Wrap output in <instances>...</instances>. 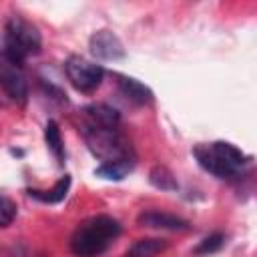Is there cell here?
<instances>
[{
    "mask_svg": "<svg viewBox=\"0 0 257 257\" xmlns=\"http://www.w3.org/2000/svg\"><path fill=\"white\" fill-rule=\"evenodd\" d=\"M120 231V223L108 215L90 217L74 229L70 237V251L76 257H98L112 245Z\"/></svg>",
    "mask_w": 257,
    "mask_h": 257,
    "instance_id": "obj_1",
    "label": "cell"
},
{
    "mask_svg": "<svg viewBox=\"0 0 257 257\" xmlns=\"http://www.w3.org/2000/svg\"><path fill=\"white\" fill-rule=\"evenodd\" d=\"M82 137L88 151L104 163H135V151L120 126H102V124H82Z\"/></svg>",
    "mask_w": 257,
    "mask_h": 257,
    "instance_id": "obj_2",
    "label": "cell"
},
{
    "mask_svg": "<svg viewBox=\"0 0 257 257\" xmlns=\"http://www.w3.org/2000/svg\"><path fill=\"white\" fill-rule=\"evenodd\" d=\"M197 163L211 175L219 179L237 177L247 165V155L231 143L215 141L211 145H199L193 151Z\"/></svg>",
    "mask_w": 257,
    "mask_h": 257,
    "instance_id": "obj_3",
    "label": "cell"
},
{
    "mask_svg": "<svg viewBox=\"0 0 257 257\" xmlns=\"http://www.w3.org/2000/svg\"><path fill=\"white\" fill-rule=\"evenodd\" d=\"M4 42H6V54L16 60L18 64H22L28 56H34L40 52L42 46V38L36 26H32L28 20L14 16L6 22V34H4Z\"/></svg>",
    "mask_w": 257,
    "mask_h": 257,
    "instance_id": "obj_4",
    "label": "cell"
},
{
    "mask_svg": "<svg viewBox=\"0 0 257 257\" xmlns=\"http://www.w3.org/2000/svg\"><path fill=\"white\" fill-rule=\"evenodd\" d=\"M64 72L70 80V84L80 92H92L100 86L104 78V68L100 64H94L82 56H70L64 62Z\"/></svg>",
    "mask_w": 257,
    "mask_h": 257,
    "instance_id": "obj_5",
    "label": "cell"
},
{
    "mask_svg": "<svg viewBox=\"0 0 257 257\" xmlns=\"http://www.w3.org/2000/svg\"><path fill=\"white\" fill-rule=\"evenodd\" d=\"M0 88L14 102H26L28 98V82L22 72V66L12 60L6 52H0Z\"/></svg>",
    "mask_w": 257,
    "mask_h": 257,
    "instance_id": "obj_6",
    "label": "cell"
},
{
    "mask_svg": "<svg viewBox=\"0 0 257 257\" xmlns=\"http://www.w3.org/2000/svg\"><path fill=\"white\" fill-rule=\"evenodd\" d=\"M90 54L100 60H118L124 56V46L116 34L110 30H98L88 40Z\"/></svg>",
    "mask_w": 257,
    "mask_h": 257,
    "instance_id": "obj_7",
    "label": "cell"
},
{
    "mask_svg": "<svg viewBox=\"0 0 257 257\" xmlns=\"http://www.w3.org/2000/svg\"><path fill=\"white\" fill-rule=\"evenodd\" d=\"M139 223L145 227H153V229H169V231H185L189 229V221L165 213V211H145L139 215Z\"/></svg>",
    "mask_w": 257,
    "mask_h": 257,
    "instance_id": "obj_8",
    "label": "cell"
},
{
    "mask_svg": "<svg viewBox=\"0 0 257 257\" xmlns=\"http://www.w3.org/2000/svg\"><path fill=\"white\" fill-rule=\"evenodd\" d=\"M116 78V84H118V90L124 98H128L131 102L135 104H149L153 102V90L139 82L137 78H131V76H122V74H114Z\"/></svg>",
    "mask_w": 257,
    "mask_h": 257,
    "instance_id": "obj_9",
    "label": "cell"
},
{
    "mask_svg": "<svg viewBox=\"0 0 257 257\" xmlns=\"http://www.w3.org/2000/svg\"><path fill=\"white\" fill-rule=\"evenodd\" d=\"M84 122L90 124H102V126H120V114L116 108L104 104V102H96V104H88L82 110Z\"/></svg>",
    "mask_w": 257,
    "mask_h": 257,
    "instance_id": "obj_10",
    "label": "cell"
},
{
    "mask_svg": "<svg viewBox=\"0 0 257 257\" xmlns=\"http://www.w3.org/2000/svg\"><path fill=\"white\" fill-rule=\"evenodd\" d=\"M165 247L167 243L163 239L147 237V239H139L137 243H133L122 257H157L159 253L165 251Z\"/></svg>",
    "mask_w": 257,
    "mask_h": 257,
    "instance_id": "obj_11",
    "label": "cell"
},
{
    "mask_svg": "<svg viewBox=\"0 0 257 257\" xmlns=\"http://www.w3.org/2000/svg\"><path fill=\"white\" fill-rule=\"evenodd\" d=\"M68 187H70V175H64L50 191L30 189L28 195L34 197V199H38V201H42V203H60V201L66 197V193H68Z\"/></svg>",
    "mask_w": 257,
    "mask_h": 257,
    "instance_id": "obj_12",
    "label": "cell"
},
{
    "mask_svg": "<svg viewBox=\"0 0 257 257\" xmlns=\"http://www.w3.org/2000/svg\"><path fill=\"white\" fill-rule=\"evenodd\" d=\"M44 141L50 149V153L56 157V161L62 165L64 163V145H62V137H60V128L54 120H48L44 126Z\"/></svg>",
    "mask_w": 257,
    "mask_h": 257,
    "instance_id": "obj_13",
    "label": "cell"
},
{
    "mask_svg": "<svg viewBox=\"0 0 257 257\" xmlns=\"http://www.w3.org/2000/svg\"><path fill=\"white\" fill-rule=\"evenodd\" d=\"M149 181H151L153 187H157L161 191H177L179 189V183H177L175 175L167 167H161V165H157V167L151 169Z\"/></svg>",
    "mask_w": 257,
    "mask_h": 257,
    "instance_id": "obj_14",
    "label": "cell"
},
{
    "mask_svg": "<svg viewBox=\"0 0 257 257\" xmlns=\"http://www.w3.org/2000/svg\"><path fill=\"white\" fill-rule=\"evenodd\" d=\"M133 167H135V163H104L94 169V175L102 177L106 181H120L133 171Z\"/></svg>",
    "mask_w": 257,
    "mask_h": 257,
    "instance_id": "obj_15",
    "label": "cell"
},
{
    "mask_svg": "<svg viewBox=\"0 0 257 257\" xmlns=\"http://www.w3.org/2000/svg\"><path fill=\"white\" fill-rule=\"evenodd\" d=\"M223 245H225V235H223V233H213V235L205 237V239L195 247V253H197V255H211V253H217Z\"/></svg>",
    "mask_w": 257,
    "mask_h": 257,
    "instance_id": "obj_16",
    "label": "cell"
},
{
    "mask_svg": "<svg viewBox=\"0 0 257 257\" xmlns=\"http://www.w3.org/2000/svg\"><path fill=\"white\" fill-rule=\"evenodd\" d=\"M16 217V205L8 197L0 195V227H8Z\"/></svg>",
    "mask_w": 257,
    "mask_h": 257,
    "instance_id": "obj_17",
    "label": "cell"
},
{
    "mask_svg": "<svg viewBox=\"0 0 257 257\" xmlns=\"http://www.w3.org/2000/svg\"><path fill=\"white\" fill-rule=\"evenodd\" d=\"M14 257H34L26 247H18V249H14Z\"/></svg>",
    "mask_w": 257,
    "mask_h": 257,
    "instance_id": "obj_18",
    "label": "cell"
}]
</instances>
